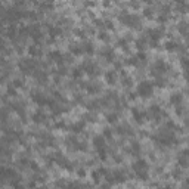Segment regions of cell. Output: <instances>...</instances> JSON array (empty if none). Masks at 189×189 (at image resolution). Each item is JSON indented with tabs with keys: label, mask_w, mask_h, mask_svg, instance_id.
<instances>
[{
	"label": "cell",
	"mask_w": 189,
	"mask_h": 189,
	"mask_svg": "<svg viewBox=\"0 0 189 189\" xmlns=\"http://www.w3.org/2000/svg\"><path fill=\"white\" fill-rule=\"evenodd\" d=\"M133 170H134V173L137 175L139 179H148V164H146V161L143 160H139L134 162V165H133Z\"/></svg>",
	"instance_id": "6da1fadb"
},
{
	"label": "cell",
	"mask_w": 189,
	"mask_h": 189,
	"mask_svg": "<svg viewBox=\"0 0 189 189\" xmlns=\"http://www.w3.org/2000/svg\"><path fill=\"white\" fill-rule=\"evenodd\" d=\"M137 92L140 93V96H149V95L152 93V84H151V83H148V81H143V83H140V84H139Z\"/></svg>",
	"instance_id": "7a4b0ae2"
},
{
	"label": "cell",
	"mask_w": 189,
	"mask_h": 189,
	"mask_svg": "<svg viewBox=\"0 0 189 189\" xmlns=\"http://www.w3.org/2000/svg\"><path fill=\"white\" fill-rule=\"evenodd\" d=\"M93 145L98 148V151H103L105 146H106V143H105L103 137H95V139H93Z\"/></svg>",
	"instance_id": "3957f363"
},
{
	"label": "cell",
	"mask_w": 189,
	"mask_h": 189,
	"mask_svg": "<svg viewBox=\"0 0 189 189\" xmlns=\"http://www.w3.org/2000/svg\"><path fill=\"white\" fill-rule=\"evenodd\" d=\"M180 101H182V96H180V95L176 93V95L172 96V102H173V103H177V102H180Z\"/></svg>",
	"instance_id": "277c9868"
}]
</instances>
